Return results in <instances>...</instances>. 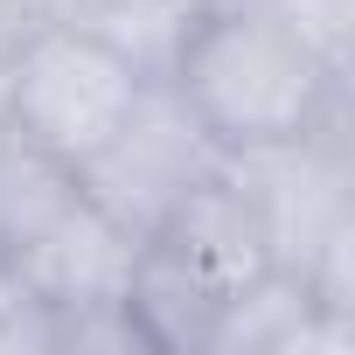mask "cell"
Segmentation results:
<instances>
[{
    "label": "cell",
    "mask_w": 355,
    "mask_h": 355,
    "mask_svg": "<svg viewBox=\"0 0 355 355\" xmlns=\"http://www.w3.org/2000/svg\"><path fill=\"white\" fill-rule=\"evenodd\" d=\"M341 77H348V56L320 49L300 21L251 8V0H209L167 70V84L189 98V112L209 125L223 153L279 146L334 125Z\"/></svg>",
    "instance_id": "obj_1"
},
{
    "label": "cell",
    "mask_w": 355,
    "mask_h": 355,
    "mask_svg": "<svg viewBox=\"0 0 355 355\" xmlns=\"http://www.w3.org/2000/svg\"><path fill=\"white\" fill-rule=\"evenodd\" d=\"M42 21H63V0H0V35H35Z\"/></svg>",
    "instance_id": "obj_9"
},
{
    "label": "cell",
    "mask_w": 355,
    "mask_h": 355,
    "mask_svg": "<svg viewBox=\"0 0 355 355\" xmlns=\"http://www.w3.org/2000/svg\"><path fill=\"white\" fill-rule=\"evenodd\" d=\"M15 35H0V132H8L15 125Z\"/></svg>",
    "instance_id": "obj_10"
},
{
    "label": "cell",
    "mask_w": 355,
    "mask_h": 355,
    "mask_svg": "<svg viewBox=\"0 0 355 355\" xmlns=\"http://www.w3.org/2000/svg\"><path fill=\"white\" fill-rule=\"evenodd\" d=\"M160 258H174L189 279H202L216 300H230L237 286H251L265 265H272V244H265V223L251 209V196L230 182V174H202V182L167 209V223L146 237Z\"/></svg>",
    "instance_id": "obj_5"
},
{
    "label": "cell",
    "mask_w": 355,
    "mask_h": 355,
    "mask_svg": "<svg viewBox=\"0 0 355 355\" xmlns=\"http://www.w3.org/2000/svg\"><path fill=\"white\" fill-rule=\"evenodd\" d=\"M132 258H139V237L119 230L84 189L28 237L15 244L8 265L21 279V293L49 313H70V306H98V300H125V279H132Z\"/></svg>",
    "instance_id": "obj_4"
},
{
    "label": "cell",
    "mask_w": 355,
    "mask_h": 355,
    "mask_svg": "<svg viewBox=\"0 0 355 355\" xmlns=\"http://www.w3.org/2000/svg\"><path fill=\"white\" fill-rule=\"evenodd\" d=\"M306 313H313L306 279L286 272V265H265L251 286H237V293L223 300V313H216L202 355H293Z\"/></svg>",
    "instance_id": "obj_7"
},
{
    "label": "cell",
    "mask_w": 355,
    "mask_h": 355,
    "mask_svg": "<svg viewBox=\"0 0 355 355\" xmlns=\"http://www.w3.org/2000/svg\"><path fill=\"white\" fill-rule=\"evenodd\" d=\"M209 0H63V21L119 49L139 77H167Z\"/></svg>",
    "instance_id": "obj_6"
},
{
    "label": "cell",
    "mask_w": 355,
    "mask_h": 355,
    "mask_svg": "<svg viewBox=\"0 0 355 355\" xmlns=\"http://www.w3.org/2000/svg\"><path fill=\"white\" fill-rule=\"evenodd\" d=\"M223 167V146L209 139V125L189 112V98L167 77H146L132 112L119 119V132L77 167V189L139 244L167 223V209L182 202L202 174Z\"/></svg>",
    "instance_id": "obj_3"
},
{
    "label": "cell",
    "mask_w": 355,
    "mask_h": 355,
    "mask_svg": "<svg viewBox=\"0 0 355 355\" xmlns=\"http://www.w3.org/2000/svg\"><path fill=\"white\" fill-rule=\"evenodd\" d=\"M139 84L146 77L98 35H84L77 21H42L15 49V125L8 132L56 153L63 167H84L119 132Z\"/></svg>",
    "instance_id": "obj_2"
},
{
    "label": "cell",
    "mask_w": 355,
    "mask_h": 355,
    "mask_svg": "<svg viewBox=\"0 0 355 355\" xmlns=\"http://www.w3.org/2000/svg\"><path fill=\"white\" fill-rule=\"evenodd\" d=\"M56 320V348L49 355H153L146 327L132 320L125 300H98V306H70V313H49Z\"/></svg>",
    "instance_id": "obj_8"
}]
</instances>
